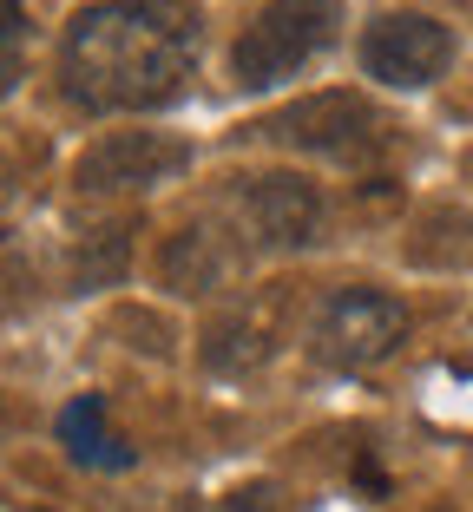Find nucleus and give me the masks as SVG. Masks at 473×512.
Wrapping results in <instances>:
<instances>
[{
    "label": "nucleus",
    "mask_w": 473,
    "mask_h": 512,
    "mask_svg": "<svg viewBox=\"0 0 473 512\" xmlns=\"http://www.w3.org/2000/svg\"><path fill=\"white\" fill-rule=\"evenodd\" d=\"M198 73V14L184 0H106L66 27L60 86L86 112L171 106Z\"/></svg>",
    "instance_id": "nucleus-1"
},
{
    "label": "nucleus",
    "mask_w": 473,
    "mask_h": 512,
    "mask_svg": "<svg viewBox=\"0 0 473 512\" xmlns=\"http://www.w3.org/2000/svg\"><path fill=\"white\" fill-rule=\"evenodd\" d=\"M336 33H342V0H270L244 27V40L230 46V73H237L244 92L283 86L316 53H329Z\"/></svg>",
    "instance_id": "nucleus-2"
},
{
    "label": "nucleus",
    "mask_w": 473,
    "mask_h": 512,
    "mask_svg": "<svg viewBox=\"0 0 473 512\" xmlns=\"http://www.w3.org/2000/svg\"><path fill=\"white\" fill-rule=\"evenodd\" d=\"M257 132L276 138V145H296V151H322V158L368 165L375 151H388L395 125L368 106L362 92H309V99H296V106L270 112Z\"/></svg>",
    "instance_id": "nucleus-3"
},
{
    "label": "nucleus",
    "mask_w": 473,
    "mask_h": 512,
    "mask_svg": "<svg viewBox=\"0 0 473 512\" xmlns=\"http://www.w3.org/2000/svg\"><path fill=\"white\" fill-rule=\"evenodd\" d=\"M408 335V309L382 289H336L322 302L309 348L329 368H375L382 355H395V342Z\"/></svg>",
    "instance_id": "nucleus-4"
},
{
    "label": "nucleus",
    "mask_w": 473,
    "mask_h": 512,
    "mask_svg": "<svg viewBox=\"0 0 473 512\" xmlns=\"http://www.w3.org/2000/svg\"><path fill=\"white\" fill-rule=\"evenodd\" d=\"M191 165V145L165 132H112L99 145H86L73 158V184L92 197H112V191H152V184L178 178Z\"/></svg>",
    "instance_id": "nucleus-5"
},
{
    "label": "nucleus",
    "mask_w": 473,
    "mask_h": 512,
    "mask_svg": "<svg viewBox=\"0 0 473 512\" xmlns=\"http://www.w3.org/2000/svg\"><path fill=\"white\" fill-rule=\"evenodd\" d=\"M283 329H290V296H283V283L250 289V296H237L224 316L204 329V362H211L217 375H250V368H263L276 348H283Z\"/></svg>",
    "instance_id": "nucleus-6"
},
{
    "label": "nucleus",
    "mask_w": 473,
    "mask_h": 512,
    "mask_svg": "<svg viewBox=\"0 0 473 512\" xmlns=\"http://www.w3.org/2000/svg\"><path fill=\"white\" fill-rule=\"evenodd\" d=\"M447 60H454V33L428 14H388L362 40V66L382 86H434Z\"/></svg>",
    "instance_id": "nucleus-7"
},
{
    "label": "nucleus",
    "mask_w": 473,
    "mask_h": 512,
    "mask_svg": "<svg viewBox=\"0 0 473 512\" xmlns=\"http://www.w3.org/2000/svg\"><path fill=\"white\" fill-rule=\"evenodd\" d=\"M237 211H244L250 237L270 243V250H303L322 230V197H316V184L296 178V171H263V178H250Z\"/></svg>",
    "instance_id": "nucleus-8"
},
{
    "label": "nucleus",
    "mask_w": 473,
    "mask_h": 512,
    "mask_svg": "<svg viewBox=\"0 0 473 512\" xmlns=\"http://www.w3.org/2000/svg\"><path fill=\"white\" fill-rule=\"evenodd\" d=\"M244 250L224 237L217 224H184L178 237H165V256H158V276H165L178 296H211L237 276Z\"/></svg>",
    "instance_id": "nucleus-9"
},
{
    "label": "nucleus",
    "mask_w": 473,
    "mask_h": 512,
    "mask_svg": "<svg viewBox=\"0 0 473 512\" xmlns=\"http://www.w3.org/2000/svg\"><path fill=\"white\" fill-rule=\"evenodd\" d=\"M60 440H66V453H73L79 467L119 473V467H132V460H138L132 440L112 427V414H106V401H99V394H79V401L60 414Z\"/></svg>",
    "instance_id": "nucleus-10"
},
{
    "label": "nucleus",
    "mask_w": 473,
    "mask_h": 512,
    "mask_svg": "<svg viewBox=\"0 0 473 512\" xmlns=\"http://www.w3.org/2000/svg\"><path fill=\"white\" fill-rule=\"evenodd\" d=\"M125 263H132V224L112 217V224L86 230V237L73 243L66 276H73V289H106V283H119V276H125Z\"/></svg>",
    "instance_id": "nucleus-11"
},
{
    "label": "nucleus",
    "mask_w": 473,
    "mask_h": 512,
    "mask_svg": "<svg viewBox=\"0 0 473 512\" xmlns=\"http://www.w3.org/2000/svg\"><path fill=\"white\" fill-rule=\"evenodd\" d=\"M408 256L428 270H473V217L460 211H428L408 237Z\"/></svg>",
    "instance_id": "nucleus-12"
},
{
    "label": "nucleus",
    "mask_w": 473,
    "mask_h": 512,
    "mask_svg": "<svg viewBox=\"0 0 473 512\" xmlns=\"http://www.w3.org/2000/svg\"><path fill=\"white\" fill-rule=\"evenodd\" d=\"M33 302H40V256H33L27 230H7L0 237V309L20 316Z\"/></svg>",
    "instance_id": "nucleus-13"
},
{
    "label": "nucleus",
    "mask_w": 473,
    "mask_h": 512,
    "mask_svg": "<svg viewBox=\"0 0 473 512\" xmlns=\"http://www.w3.org/2000/svg\"><path fill=\"white\" fill-rule=\"evenodd\" d=\"M20 66H27V14L20 0H0V92H14Z\"/></svg>",
    "instance_id": "nucleus-14"
},
{
    "label": "nucleus",
    "mask_w": 473,
    "mask_h": 512,
    "mask_svg": "<svg viewBox=\"0 0 473 512\" xmlns=\"http://www.w3.org/2000/svg\"><path fill=\"white\" fill-rule=\"evenodd\" d=\"M224 512H290V499H283V486L257 480V486H244V493H230Z\"/></svg>",
    "instance_id": "nucleus-15"
},
{
    "label": "nucleus",
    "mask_w": 473,
    "mask_h": 512,
    "mask_svg": "<svg viewBox=\"0 0 473 512\" xmlns=\"http://www.w3.org/2000/svg\"><path fill=\"white\" fill-rule=\"evenodd\" d=\"M0 440H7V407H0Z\"/></svg>",
    "instance_id": "nucleus-16"
}]
</instances>
